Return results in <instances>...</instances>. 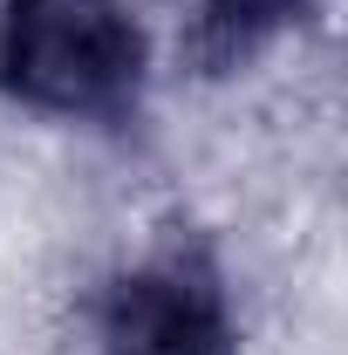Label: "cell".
Instances as JSON below:
<instances>
[{
  "instance_id": "obj_2",
  "label": "cell",
  "mask_w": 348,
  "mask_h": 355,
  "mask_svg": "<svg viewBox=\"0 0 348 355\" xmlns=\"http://www.w3.org/2000/svg\"><path fill=\"white\" fill-rule=\"evenodd\" d=\"M103 355H239L225 280L198 253H157L110 280L96 314Z\"/></svg>"
},
{
  "instance_id": "obj_3",
  "label": "cell",
  "mask_w": 348,
  "mask_h": 355,
  "mask_svg": "<svg viewBox=\"0 0 348 355\" xmlns=\"http://www.w3.org/2000/svg\"><path fill=\"white\" fill-rule=\"evenodd\" d=\"M321 0H198V42L212 62H246L287 28H301Z\"/></svg>"
},
{
  "instance_id": "obj_1",
  "label": "cell",
  "mask_w": 348,
  "mask_h": 355,
  "mask_svg": "<svg viewBox=\"0 0 348 355\" xmlns=\"http://www.w3.org/2000/svg\"><path fill=\"white\" fill-rule=\"evenodd\" d=\"M150 35L130 0H0V96L55 123H130Z\"/></svg>"
}]
</instances>
